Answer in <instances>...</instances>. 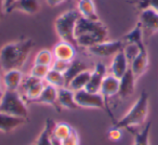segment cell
Returning <instances> with one entry per match:
<instances>
[{"label": "cell", "instance_id": "cell-38", "mask_svg": "<svg viewBox=\"0 0 158 145\" xmlns=\"http://www.w3.org/2000/svg\"><path fill=\"white\" fill-rule=\"evenodd\" d=\"M15 1L16 0H5V12L7 11V10L9 9V8L11 7Z\"/></svg>", "mask_w": 158, "mask_h": 145}, {"label": "cell", "instance_id": "cell-34", "mask_svg": "<svg viewBox=\"0 0 158 145\" xmlns=\"http://www.w3.org/2000/svg\"><path fill=\"white\" fill-rule=\"evenodd\" d=\"M80 141H79V135L76 131H74L70 133V135H68L66 139H64L62 141V145H79Z\"/></svg>", "mask_w": 158, "mask_h": 145}, {"label": "cell", "instance_id": "cell-23", "mask_svg": "<svg viewBox=\"0 0 158 145\" xmlns=\"http://www.w3.org/2000/svg\"><path fill=\"white\" fill-rule=\"evenodd\" d=\"M123 40L125 42V44H136L138 47L142 48L145 47V42H144V36H143V31L141 28L140 24H136L129 33H127L125 36L123 37Z\"/></svg>", "mask_w": 158, "mask_h": 145}, {"label": "cell", "instance_id": "cell-36", "mask_svg": "<svg viewBox=\"0 0 158 145\" xmlns=\"http://www.w3.org/2000/svg\"><path fill=\"white\" fill-rule=\"evenodd\" d=\"M65 1L66 0H46V2L48 3L49 7H57V6L62 5Z\"/></svg>", "mask_w": 158, "mask_h": 145}, {"label": "cell", "instance_id": "cell-10", "mask_svg": "<svg viewBox=\"0 0 158 145\" xmlns=\"http://www.w3.org/2000/svg\"><path fill=\"white\" fill-rule=\"evenodd\" d=\"M107 75V69H106V66L103 63L99 62V63L95 65L94 69L92 70V74H91L90 80H89L88 85L86 87L87 91H90V92L99 93L101 90L102 82H103L104 78Z\"/></svg>", "mask_w": 158, "mask_h": 145}, {"label": "cell", "instance_id": "cell-9", "mask_svg": "<svg viewBox=\"0 0 158 145\" xmlns=\"http://www.w3.org/2000/svg\"><path fill=\"white\" fill-rule=\"evenodd\" d=\"M125 42L123 40H106L101 44L90 47L87 50L92 55L99 57H110L116 55L118 52L123 50Z\"/></svg>", "mask_w": 158, "mask_h": 145}, {"label": "cell", "instance_id": "cell-19", "mask_svg": "<svg viewBox=\"0 0 158 145\" xmlns=\"http://www.w3.org/2000/svg\"><path fill=\"white\" fill-rule=\"evenodd\" d=\"M23 79H24V76L21 69L8 70V72H5L2 76V82L6 90H18L22 85Z\"/></svg>", "mask_w": 158, "mask_h": 145}, {"label": "cell", "instance_id": "cell-28", "mask_svg": "<svg viewBox=\"0 0 158 145\" xmlns=\"http://www.w3.org/2000/svg\"><path fill=\"white\" fill-rule=\"evenodd\" d=\"M53 61H54V55H53L52 51L48 50V49H42L36 54L34 63L38 64V65H44L51 67Z\"/></svg>", "mask_w": 158, "mask_h": 145}, {"label": "cell", "instance_id": "cell-11", "mask_svg": "<svg viewBox=\"0 0 158 145\" xmlns=\"http://www.w3.org/2000/svg\"><path fill=\"white\" fill-rule=\"evenodd\" d=\"M135 81H136V77L134 76L131 68H129L126 72L125 75L119 79L118 95L120 99L126 100L133 94L134 90H135Z\"/></svg>", "mask_w": 158, "mask_h": 145}, {"label": "cell", "instance_id": "cell-17", "mask_svg": "<svg viewBox=\"0 0 158 145\" xmlns=\"http://www.w3.org/2000/svg\"><path fill=\"white\" fill-rule=\"evenodd\" d=\"M26 118L15 117L0 112V131L8 133L26 123Z\"/></svg>", "mask_w": 158, "mask_h": 145}, {"label": "cell", "instance_id": "cell-39", "mask_svg": "<svg viewBox=\"0 0 158 145\" xmlns=\"http://www.w3.org/2000/svg\"><path fill=\"white\" fill-rule=\"evenodd\" d=\"M3 12H5V0H0V20L2 18Z\"/></svg>", "mask_w": 158, "mask_h": 145}, {"label": "cell", "instance_id": "cell-13", "mask_svg": "<svg viewBox=\"0 0 158 145\" xmlns=\"http://www.w3.org/2000/svg\"><path fill=\"white\" fill-rule=\"evenodd\" d=\"M129 68V61H128L123 50H121L120 52H118L116 55L113 56L112 63H110V74L113 76L120 79Z\"/></svg>", "mask_w": 158, "mask_h": 145}, {"label": "cell", "instance_id": "cell-12", "mask_svg": "<svg viewBox=\"0 0 158 145\" xmlns=\"http://www.w3.org/2000/svg\"><path fill=\"white\" fill-rule=\"evenodd\" d=\"M52 52L54 59L66 62H73L75 60V55H76V49H75L74 44L61 40L53 47Z\"/></svg>", "mask_w": 158, "mask_h": 145}, {"label": "cell", "instance_id": "cell-14", "mask_svg": "<svg viewBox=\"0 0 158 145\" xmlns=\"http://www.w3.org/2000/svg\"><path fill=\"white\" fill-rule=\"evenodd\" d=\"M148 63H149L148 52H147L146 47L141 48L140 52L136 55V57L130 63V68H131V70L133 72L136 79L140 78L147 70V68H148Z\"/></svg>", "mask_w": 158, "mask_h": 145}, {"label": "cell", "instance_id": "cell-5", "mask_svg": "<svg viewBox=\"0 0 158 145\" xmlns=\"http://www.w3.org/2000/svg\"><path fill=\"white\" fill-rule=\"evenodd\" d=\"M79 18H80V14L77 10H69L57 16L54 23L55 31L61 40L69 42L75 47L77 46L76 39H75V28Z\"/></svg>", "mask_w": 158, "mask_h": 145}, {"label": "cell", "instance_id": "cell-6", "mask_svg": "<svg viewBox=\"0 0 158 145\" xmlns=\"http://www.w3.org/2000/svg\"><path fill=\"white\" fill-rule=\"evenodd\" d=\"M75 101L78 107L82 108H99L106 110V101L101 93H94L90 91L80 90L75 92Z\"/></svg>", "mask_w": 158, "mask_h": 145}, {"label": "cell", "instance_id": "cell-33", "mask_svg": "<svg viewBox=\"0 0 158 145\" xmlns=\"http://www.w3.org/2000/svg\"><path fill=\"white\" fill-rule=\"evenodd\" d=\"M70 63H72V62H66V61H62V60L54 59L52 65H51V68L56 70V72H62V74H65L66 70H67L68 67H69Z\"/></svg>", "mask_w": 158, "mask_h": 145}, {"label": "cell", "instance_id": "cell-41", "mask_svg": "<svg viewBox=\"0 0 158 145\" xmlns=\"http://www.w3.org/2000/svg\"><path fill=\"white\" fill-rule=\"evenodd\" d=\"M0 82H1V81H0Z\"/></svg>", "mask_w": 158, "mask_h": 145}, {"label": "cell", "instance_id": "cell-24", "mask_svg": "<svg viewBox=\"0 0 158 145\" xmlns=\"http://www.w3.org/2000/svg\"><path fill=\"white\" fill-rule=\"evenodd\" d=\"M54 125H55V122L52 119H50V118L47 119L44 128L42 129V131L40 132L39 135H38L37 140H36V142H35V145H52L51 135H52Z\"/></svg>", "mask_w": 158, "mask_h": 145}, {"label": "cell", "instance_id": "cell-1", "mask_svg": "<svg viewBox=\"0 0 158 145\" xmlns=\"http://www.w3.org/2000/svg\"><path fill=\"white\" fill-rule=\"evenodd\" d=\"M34 46L35 42L29 38L6 44L0 50V68L3 72L21 69L28 59Z\"/></svg>", "mask_w": 158, "mask_h": 145}, {"label": "cell", "instance_id": "cell-40", "mask_svg": "<svg viewBox=\"0 0 158 145\" xmlns=\"http://www.w3.org/2000/svg\"><path fill=\"white\" fill-rule=\"evenodd\" d=\"M0 97H1V95H0Z\"/></svg>", "mask_w": 158, "mask_h": 145}, {"label": "cell", "instance_id": "cell-27", "mask_svg": "<svg viewBox=\"0 0 158 145\" xmlns=\"http://www.w3.org/2000/svg\"><path fill=\"white\" fill-rule=\"evenodd\" d=\"M44 81H46V84L56 87L57 89L66 87L64 74H62V72H56V70L52 69V68H50L48 75L44 78Z\"/></svg>", "mask_w": 158, "mask_h": 145}, {"label": "cell", "instance_id": "cell-35", "mask_svg": "<svg viewBox=\"0 0 158 145\" xmlns=\"http://www.w3.org/2000/svg\"><path fill=\"white\" fill-rule=\"evenodd\" d=\"M123 136V129H119V128H116L113 126V128H110V131H108V139L112 141H119Z\"/></svg>", "mask_w": 158, "mask_h": 145}, {"label": "cell", "instance_id": "cell-29", "mask_svg": "<svg viewBox=\"0 0 158 145\" xmlns=\"http://www.w3.org/2000/svg\"><path fill=\"white\" fill-rule=\"evenodd\" d=\"M74 131V128L70 127L68 123L65 122H55L54 127H53V135H55L56 138H59L60 140L63 141L64 139H66L68 135H70V133Z\"/></svg>", "mask_w": 158, "mask_h": 145}, {"label": "cell", "instance_id": "cell-25", "mask_svg": "<svg viewBox=\"0 0 158 145\" xmlns=\"http://www.w3.org/2000/svg\"><path fill=\"white\" fill-rule=\"evenodd\" d=\"M89 69L87 64L85 62L80 61V60H74V61L70 63L68 69L66 70V72L64 74V77H65V82L66 86L68 85V82L73 79L76 75H78L79 72H84V70Z\"/></svg>", "mask_w": 158, "mask_h": 145}, {"label": "cell", "instance_id": "cell-21", "mask_svg": "<svg viewBox=\"0 0 158 145\" xmlns=\"http://www.w3.org/2000/svg\"><path fill=\"white\" fill-rule=\"evenodd\" d=\"M77 11L79 12L81 18H85L87 20H91V21L100 20L93 0H78Z\"/></svg>", "mask_w": 158, "mask_h": 145}, {"label": "cell", "instance_id": "cell-18", "mask_svg": "<svg viewBox=\"0 0 158 145\" xmlns=\"http://www.w3.org/2000/svg\"><path fill=\"white\" fill-rule=\"evenodd\" d=\"M57 103L60 108L64 110H74L78 108L76 101H75V92L68 89L67 87L59 89V94H57Z\"/></svg>", "mask_w": 158, "mask_h": 145}, {"label": "cell", "instance_id": "cell-4", "mask_svg": "<svg viewBox=\"0 0 158 145\" xmlns=\"http://www.w3.org/2000/svg\"><path fill=\"white\" fill-rule=\"evenodd\" d=\"M0 112L22 118L28 117V107L26 105V101L18 90H6L1 94Z\"/></svg>", "mask_w": 158, "mask_h": 145}, {"label": "cell", "instance_id": "cell-22", "mask_svg": "<svg viewBox=\"0 0 158 145\" xmlns=\"http://www.w3.org/2000/svg\"><path fill=\"white\" fill-rule=\"evenodd\" d=\"M91 74H92V70H90V69H87L81 72H79L78 75H76L69 82H68V85L66 87H67L68 89H70L72 91H74V92L85 90L87 85H88L89 80H90Z\"/></svg>", "mask_w": 158, "mask_h": 145}, {"label": "cell", "instance_id": "cell-2", "mask_svg": "<svg viewBox=\"0 0 158 145\" xmlns=\"http://www.w3.org/2000/svg\"><path fill=\"white\" fill-rule=\"evenodd\" d=\"M108 37V28L100 20L91 21L85 18H79L75 28V39L76 44L82 48L89 49L106 41Z\"/></svg>", "mask_w": 158, "mask_h": 145}, {"label": "cell", "instance_id": "cell-8", "mask_svg": "<svg viewBox=\"0 0 158 145\" xmlns=\"http://www.w3.org/2000/svg\"><path fill=\"white\" fill-rule=\"evenodd\" d=\"M138 23L142 28L144 40L148 39L158 33V12L153 9L143 10L140 13Z\"/></svg>", "mask_w": 158, "mask_h": 145}, {"label": "cell", "instance_id": "cell-20", "mask_svg": "<svg viewBox=\"0 0 158 145\" xmlns=\"http://www.w3.org/2000/svg\"><path fill=\"white\" fill-rule=\"evenodd\" d=\"M118 91H119V79L117 77H115V76H113L112 74L106 75V77L104 78L103 82H102L101 90H100V93L103 95L105 101L107 99H110V97L118 94Z\"/></svg>", "mask_w": 158, "mask_h": 145}, {"label": "cell", "instance_id": "cell-3", "mask_svg": "<svg viewBox=\"0 0 158 145\" xmlns=\"http://www.w3.org/2000/svg\"><path fill=\"white\" fill-rule=\"evenodd\" d=\"M149 110V95L146 91H142L139 99L134 102L130 110L114 123V127L119 129L131 130L145 122Z\"/></svg>", "mask_w": 158, "mask_h": 145}, {"label": "cell", "instance_id": "cell-30", "mask_svg": "<svg viewBox=\"0 0 158 145\" xmlns=\"http://www.w3.org/2000/svg\"><path fill=\"white\" fill-rule=\"evenodd\" d=\"M132 2L140 12L146 9H153L158 12V0H132Z\"/></svg>", "mask_w": 158, "mask_h": 145}, {"label": "cell", "instance_id": "cell-26", "mask_svg": "<svg viewBox=\"0 0 158 145\" xmlns=\"http://www.w3.org/2000/svg\"><path fill=\"white\" fill-rule=\"evenodd\" d=\"M152 123L148 122L145 125L141 131H135L134 129H131L129 131L132 132L134 136L133 145H149V134H151Z\"/></svg>", "mask_w": 158, "mask_h": 145}, {"label": "cell", "instance_id": "cell-37", "mask_svg": "<svg viewBox=\"0 0 158 145\" xmlns=\"http://www.w3.org/2000/svg\"><path fill=\"white\" fill-rule=\"evenodd\" d=\"M51 142H52V145H62V140H60L59 138H56L55 135H51Z\"/></svg>", "mask_w": 158, "mask_h": 145}, {"label": "cell", "instance_id": "cell-31", "mask_svg": "<svg viewBox=\"0 0 158 145\" xmlns=\"http://www.w3.org/2000/svg\"><path fill=\"white\" fill-rule=\"evenodd\" d=\"M51 67L49 66H44V65H38V64H34V66L31 69V74L29 75L34 76V77L38 78V79L44 80V78L48 75L49 70Z\"/></svg>", "mask_w": 158, "mask_h": 145}, {"label": "cell", "instance_id": "cell-15", "mask_svg": "<svg viewBox=\"0 0 158 145\" xmlns=\"http://www.w3.org/2000/svg\"><path fill=\"white\" fill-rule=\"evenodd\" d=\"M40 10V3L38 0H16L15 2L7 10V13L14 11H21L26 14H36Z\"/></svg>", "mask_w": 158, "mask_h": 145}, {"label": "cell", "instance_id": "cell-7", "mask_svg": "<svg viewBox=\"0 0 158 145\" xmlns=\"http://www.w3.org/2000/svg\"><path fill=\"white\" fill-rule=\"evenodd\" d=\"M46 81L38 78L34 77L31 75H28L26 77H24L21 85V88L23 91V95L24 100L26 102H33L35 103V101L40 97L42 90H44V86H46Z\"/></svg>", "mask_w": 158, "mask_h": 145}, {"label": "cell", "instance_id": "cell-32", "mask_svg": "<svg viewBox=\"0 0 158 145\" xmlns=\"http://www.w3.org/2000/svg\"><path fill=\"white\" fill-rule=\"evenodd\" d=\"M142 48H144V47H142ZM140 50H141V48L136 46V44H125L123 52H125L126 56H127L128 61H129V64L131 63L134 59H135L136 55H138L139 52H140Z\"/></svg>", "mask_w": 158, "mask_h": 145}, {"label": "cell", "instance_id": "cell-16", "mask_svg": "<svg viewBox=\"0 0 158 145\" xmlns=\"http://www.w3.org/2000/svg\"><path fill=\"white\" fill-rule=\"evenodd\" d=\"M57 94H59V89L54 86L47 84L44 86V90H42L40 97L35 101V103H40V104H47V105H51L54 108H56L57 110H61L57 103Z\"/></svg>", "mask_w": 158, "mask_h": 145}]
</instances>
